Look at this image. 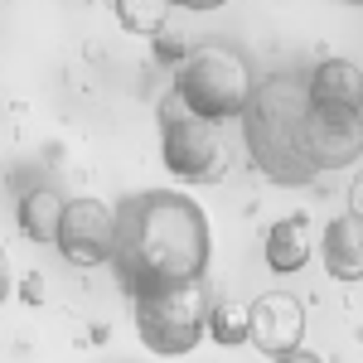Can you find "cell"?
<instances>
[{
	"label": "cell",
	"mask_w": 363,
	"mask_h": 363,
	"mask_svg": "<svg viewBox=\"0 0 363 363\" xmlns=\"http://www.w3.org/2000/svg\"><path fill=\"white\" fill-rule=\"evenodd\" d=\"M306 102L315 112H339L354 116L363 112V73L349 58H325L306 73Z\"/></svg>",
	"instance_id": "8"
},
{
	"label": "cell",
	"mask_w": 363,
	"mask_h": 363,
	"mask_svg": "<svg viewBox=\"0 0 363 363\" xmlns=\"http://www.w3.org/2000/svg\"><path fill=\"white\" fill-rule=\"evenodd\" d=\"M169 10H218V5H228V0H165Z\"/></svg>",
	"instance_id": "16"
},
{
	"label": "cell",
	"mask_w": 363,
	"mask_h": 363,
	"mask_svg": "<svg viewBox=\"0 0 363 363\" xmlns=\"http://www.w3.org/2000/svg\"><path fill=\"white\" fill-rule=\"evenodd\" d=\"M112 272L126 296H150L165 286L208 277L213 228L189 194L140 189L112 208Z\"/></svg>",
	"instance_id": "2"
},
{
	"label": "cell",
	"mask_w": 363,
	"mask_h": 363,
	"mask_svg": "<svg viewBox=\"0 0 363 363\" xmlns=\"http://www.w3.org/2000/svg\"><path fill=\"white\" fill-rule=\"evenodd\" d=\"M10 291H15V272H10V257H5V247H0V306L10 301Z\"/></svg>",
	"instance_id": "15"
},
{
	"label": "cell",
	"mask_w": 363,
	"mask_h": 363,
	"mask_svg": "<svg viewBox=\"0 0 363 363\" xmlns=\"http://www.w3.org/2000/svg\"><path fill=\"white\" fill-rule=\"evenodd\" d=\"M203 335L213 339V344H223V349L247 344V306H238V301L208 306V330H203Z\"/></svg>",
	"instance_id": "12"
},
{
	"label": "cell",
	"mask_w": 363,
	"mask_h": 363,
	"mask_svg": "<svg viewBox=\"0 0 363 363\" xmlns=\"http://www.w3.org/2000/svg\"><path fill=\"white\" fill-rule=\"evenodd\" d=\"M272 363H325L320 354H310V349H291V354H277Z\"/></svg>",
	"instance_id": "18"
},
{
	"label": "cell",
	"mask_w": 363,
	"mask_h": 363,
	"mask_svg": "<svg viewBox=\"0 0 363 363\" xmlns=\"http://www.w3.org/2000/svg\"><path fill=\"white\" fill-rule=\"evenodd\" d=\"M58 213H63V194H54L49 184L25 189V194H20V203H15V223H20V233H25L29 242H54Z\"/></svg>",
	"instance_id": "11"
},
{
	"label": "cell",
	"mask_w": 363,
	"mask_h": 363,
	"mask_svg": "<svg viewBox=\"0 0 363 363\" xmlns=\"http://www.w3.org/2000/svg\"><path fill=\"white\" fill-rule=\"evenodd\" d=\"M247 339L262 349V354H291L301 349L306 339V310L296 296H281V291H267L247 306Z\"/></svg>",
	"instance_id": "7"
},
{
	"label": "cell",
	"mask_w": 363,
	"mask_h": 363,
	"mask_svg": "<svg viewBox=\"0 0 363 363\" xmlns=\"http://www.w3.org/2000/svg\"><path fill=\"white\" fill-rule=\"evenodd\" d=\"M160 160H165L169 174L189 179V184L223 179V169H228L223 126L194 116L174 92H165L160 97Z\"/></svg>",
	"instance_id": "5"
},
{
	"label": "cell",
	"mask_w": 363,
	"mask_h": 363,
	"mask_svg": "<svg viewBox=\"0 0 363 363\" xmlns=\"http://www.w3.org/2000/svg\"><path fill=\"white\" fill-rule=\"evenodd\" d=\"M242 140L247 160L272 184L301 189L363 155V112H315L306 102V73H277L252 83L242 107Z\"/></svg>",
	"instance_id": "1"
},
{
	"label": "cell",
	"mask_w": 363,
	"mask_h": 363,
	"mask_svg": "<svg viewBox=\"0 0 363 363\" xmlns=\"http://www.w3.org/2000/svg\"><path fill=\"white\" fill-rule=\"evenodd\" d=\"M349 213H354V218L363 223V174L354 179V184H349Z\"/></svg>",
	"instance_id": "17"
},
{
	"label": "cell",
	"mask_w": 363,
	"mask_h": 363,
	"mask_svg": "<svg viewBox=\"0 0 363 363\" xmlns=\"http://www.w3.org/2000/svg\"><path fill=\"white\" fill-rule=\"evenodd\" d=\"M325 272L335 281H363V223L354 213L325 223Z\"/></svg>",
	"instance_id": "9"
},
{
	"label": "cell",
	"mask_w": 363,
	"mask_h": 363,
	"mask_svg": "<svg viewBox=\"0 0 363 363\" xmlns=\"http://www.w3.org/2000/svg\"><path fill=\"white\" fill-rule=\"evenodd\" d=\"M208 277L184 281V286H165L150 296H131V315H136V335L150 354L160 359H184L199 349V339L208 330Z\"/></svg>",
	"instance_id": "4"
},
{
	"label": "cell",
	"mask_w": 363,
	"mask_h": 363,
	"mask_svg": "<svg viewBox=\"0 0 363 363\" xmlns=\"http://www.w3.org/2000/svg\"><path fill=\"white\" fill-rule=\"evenodd\" d=\"M169 92L203 121H233L242 116L252 97V68L233 44H189V54L179 58Z\"/></svg>",
	"instance_id": "3"
},
{
	"label": "cell",
	"mask_w": 363,
	"mask_h": 363,
	"mask_svg": "<svg viewBox=\"0 0 363 363\" xmlns=\"http://www.w3.org/2000/svg\"><path fill=\"white\" fill-rule=\"evenodd\" d=\"M165 15H169L165 0H116V20L140 39H155L165 29Z\"/></svg>",
	"instance_id": "13"
},
{
	"label": "cell",
	"mask_w": 363,
	"mask_h": 363,
	"mask_svg": "<svg viewBox=\"0 0 363 363\" xmlns=\"http://www.w3.org/2000/svg\"><path fill=\"white\" fill-rule=\"evenodd\" d=\"M267 267L272 272H301L310 262V252H315V238H310V218L306 213H291V218H281L272 233H267Z\"/></svg>",
	"instance_id": "10"
},
{
	"label": "cell",
	"mask_w": 363,
	"mask_h": 363,
	"mask_svg": "<svg viewBox=\"0 0 363 363\" xmlns=\"http://www.w3.org/2000/svg\"><path fill=\"white\" fill-rule=\"evenodd\" d=\"M184 54H189L184 34H174V29H160V34H155V58H160V63H174V68H179Z\"/></svg>",
	"instance_id": "14"
},
{
	"label": "cell",
	"mask_w": 363,
	"mask_h": 363,
	"mask_svg": "<svg viewBox=\"0 0 363 363\" xmlns=\"http://www.w3.org/2000/svg\"><path fill=\"white\" fill-rule=\"evenodd\" d=\"M112 203H102V199H63V213H58V233H54V247L63 252V262L68 267H102V262H112Z\"/></svg>",
	"instance_id": "6"
},
{
	"label": "cell",
	"mask_w": 363,
	"mask_h": 363,
	"mask_svg": "<svg viewBox=\"0 0 363 363\" xmlns=\"http://www.w3.org/2000/svg\"><path fill=\"white\" fill-rule=\"evenodd\" d=\"M344 5H363V0H344Z\"/></svg>",
	"instance_id": "19"
}]
</instances>
